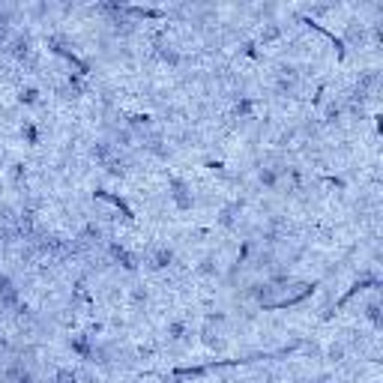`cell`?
Returning <instances> with one entry per match:
<instances>
[{
    "instance_id": "obj_1",
    "label": "cell",
    "mask_w": 383,
    "mask_h": 383,
    "mask_svg": "<svg viewBox=\"0 0 383 383\" xmlns=\"http://www.w3.org/2000/svg\"><path fill=\"white\" fill-rule=\"evenodd\" d=\"M90 159H93L96 165H102L111 177H123V174H126V165H129L126 156L120 153L108 138H99V141L90 144Z\"/></svg>"
},
{
    "instance_id": "obj_2",
    "label": "cell",
    "mask_w": 383,
    "mask_h": 383,
    "mask_svg": "<svg viewBox=\"0 0 383 383\" xmlns=\"http://www.w3.org/2000/svg\"><path fill=\"white\" fill-rule=\"evenodd\" d=\"M174 260H177V251L171 246H168V243H153L147 251H144L141 267L147 272H165V270L174 267Z\"/></svg>"
},
{
    "instance_id": "obj_3",
    "label": "cell",
    "mask_w": 383,
    "mask_h": 383,
    "mask_svg": "<svg viewBox=\"0 0 383 383\" xmlns=\"http://www.w3.org/2000/svg\"><path fill=\"white\" fill-rule=\"evenodd\" d=\"M299 84H303V75H299V69L294 63L275 66V72H272V93L275 96H294L299 90Z\"/></svg>"
},
{
    "instance_id": "obj_4",
    "label": "cell",
    "mask_w": 383,
    "mask_h": 383,
    "mask_svg": "<svg viewBox=\"0 0 383 383\" xmlns=\"http://www.w3.org/2000/svg\"><path fill=\"white\" fill-rule=\"evenodd\" d=\"M0 377H4V383H39L33 365L24 356H9L6 365L0 368Z\"/></svg>"
},
{
    "instance_id": "obj_5",
    "label": "cell",
    "mask_w": 383,
    "mask_h": 383,
    "mask_svg": "<svg viewBox=\"0 0 383 383\" xmlns=\"http://www.w3.org/2000/svg\"><path fill=\"white\" fill-rule=\"evenodd\" d=\"M168 198H171V203L180 210V213H189V210H195V189H192V183H186L183 177H171L168 180Z\"/></svg>"
},
{
    "instance_id": "obj_6",
    "label": "cell",
    "mask_w": 383,
    "mask_h": 383,
    "mask_svg": "<svg viewBox=\"0 0 383 383\" xmlns=\"http://www.w3.org/2000/svg\"><path fill=\"white\" fill-rule=\"evenodd\" d=\"M6 54L15 60V63L21 66H33V60H36V48H33V36L30 33H12V39L6 45Z\"/></svg>"
},
{
    "instance_id": "obj_7",
    "label": "cell",
    "mask_w": 383,
    "mask_h": 383,
    "mask_svg": "<svg viewBox=\"0 0 383 383\" xmlns=\"http://www.w3.org/2000/svg\"><path fill=\"white\" fill-rule=\"evenodd\" d=\"M255 177H258V186L263 192H279V189H284L287 165H282V162H263L258 171H255Z\"/></svg>"
},
{
    "instance_id": "obj_8",
    "label": "cell",
    "mask_w": 383,
    "mask_h": 383,
    "mask_svg": "<svg viewBox=\"0 0 383 383\" xmlns=\"http://www.w3.org/2000/svg\"><path fill=\"white\" fill-rule=\"evenodd\" d=\"M0 308L4 311H21V291L9 272H0Z\"/></svg>"
},
{
    "instance_id": "obj_9",
    "label": "cell",
    "mask_w": 383,
    "mask_h": 383,
    "mask_svg": "<svg viewBox=\"0 0 383 383\" xmlns=\"http://www.w3.org/2000/svg\"><path fill=\"white\" fill-rule=\"evenodd\" d=\"M287 234H291V225H287V219H282V215H270V219L263 222V243H267V249H272L275 243H284Z\"/></svg>"
},
{
    "instance_id": "obj_10",
    "label": "cell",
    "mask_w": 383,
    "mask_h": 383,
    "mask_svg": "<svg viewBox=\"0 0 383 383\" xmlns=\"http://www.w3.org/2000/svg\"><path fill=\"white\" fill-rule=\"evenodd\" d=\"M243 210H246V203L243 201H227L225 207L219 210V215H215V222H219V227H225V231H234V227L239 225V219H243Z\"/></svg>"
},
{
    "instance_id": "obj_11",
    "label": "cell",
    "mask_w": 383,
    "mask_h": 383,
    "mask_svg": "<svg viewBox=\"0 0 383 383\" xmlns=\"http://www.w3.org/2000/svg\"><path fill=\"white\" fill-rule=\"evenodd\" d=\"M368 39H371V27L363 21H351L344 27V45L347 48H365Z\"/></svg>"
},
{
    "instance_id": "obj_12",
    "label": "cell",
    "mask_w": 383,
    "mask_h": 383,
    "mask_svg": "<svg viewBox=\"0 0 383 383\" xmlns=\"http://www.w3.org/2000/svg\"><path fill=\"white\" fill-rule=\"evenodd\" d=\"M108 255H111L120 267L129 270V272H138L141 270V258L135 255V251H129L126 246H120V243H108Z\"/></svg>"
},
{
    "instance_id": "obj_13",
    "label": "cell",
    "mask_w": 383,
    "mask_h": 383,
    "mask_svg": "<svg viewBox=\"0 0 383 383\" xmlns=\"http://www.w3.org/2000/svg\"><path fill=\"white\" fill-rule=\"evenodd\" d=\"M383 306H380V294H377V287L371 291V296L365 299V306H363V318L371 323V329L375 332H380L383 329V311H380Z\"/></svg>"
},
{
    "instance_id": "obj_14",
    "label": "cell",
    "mask_w": 383,
    "mask_h": 383,
    "mask_svg": "<svg viewBox=\"0 0 383 383\" xmlns=\"http://www.w3.org/2000/svg\"><path fill=\"white\" fill-rule=\"evenodd\" d=\"M153 54L162 60V63H168V66H180L183 63V54L177 51V45H171V42H156L153 45Z\"/></svg>"
},
{
    "instance_id": "obj_15",
    "label": "cell",
    "mask_w": 383,
    "mask_h": 383,
    "mask_svg": "<svg viewBox=\"0 0 383 383\" xmlns=\"http://www.w3.org/2000/svg\"><path fill=\"white\" fill-rule=\"evenodd\" d=\"M165 341L168 344H183L189 341V323L186 320H171L165 327Z\"/></svg>"
},
{
    "instance_id": "obj_16",
    "label": "cell",
    "mask_w": 383,
    "mask_h": 383,
    "mask_svg": "<svg viewBox=\"0 0 383 383\" xmlns=\"http://www.w3.org/2000/svg\"><path fill=\"white\" fill-rule=\"evenodd\" d=\"M60 93L66 96V99H81L84 96V75H78V72H69L63 87H60Z\"/></svg>"
},
{
    "instance_id": "obj_17",
    "label": "cell",
    "mask_w": 383,
    "mask_h": 383,
    "mask_svg": "<svg viewBox=\"0 0 383 383\" xmlns=\"http://www.w3.org/2000/svg\"><path fill=\"white\" fill-rule=\"evenodd\" d=\"M255 114V99H249V96H239V102L234 105V117L237 120H251Z\"/></svg>"
},
{
    "instance_id": "obj_18",
    "label": "cell",
    "mask_w": 383,
    "mask_h": 383,
    "mask_svg": "<svg viewBox=\"0 0 383 383\" xmlns=\"http://www.w3.org/2000/svg\"><path fill=\"white\" fill-rule=\"evenodd\" d=\"M341 114H344V99H339V102L329 99L327 108H323V120H327V123H339Z\"/></svg>"
},
{
    "instance_id": "obj_19",
    "label": "cell",
    "mask_w": 383,
    "mask_h": 383,
    "mask_svg": "<svg viewBox=\"0 0 383 383\" xmlns=\"http://www.w3.org/2000/svg\"><path fill=\"white\" fill-rule=\"evenodd\" d=\"M18 105H24V108L39 105V87H33V84H27V87H21V90H18Z\"/></svg>"
},
{
    "instance_id": "obj_20",
    "label": "cell",
    "mask_w": 383,
    "mask_h": 383,
    "mask_svg": "<svg viewBox=\"0 0 383 383\" xmlns=\"http://www.w3.org/2000/svg\"><path fill=\"white\" fill-rule=\"evenodd\" d=\"M21 138H24V144L36 147V144H39V126H36L33 120H24L21 123Z\"/></svg>"
},
{
    "instance_id": "obj_21",
    "label": "cell",
    "mask_w": 383,
    "mask_h": 383,
    "mask_svg": "<svg viewBox=\"0 0 383 383\" xmlns=\"http://www.w3.org/2000/svg\"><path fill=\"white\" fill-rule=\"evenodd\" d=\"M279 36H282V27H279V24H263V30H260V36H258V42L260 45H270V42H275V39H279Z\"/></svg>"
},
{
    "instance_id": "obj_22",
    "label": "cell",
    "mask_w": 383,
    "mask_h": 383,
    "mask_svg": "<svg viewBox=\"0 0 383 383\" xmlns=\"http://www.w3.org/2000/svg\"><path fill=\"white\" fill-rule=\"evenodd\" d=\"M54 383H81V371H75V368H57L54 371Z\"/></svg>"
},
{
    "instance_id": "obj_23",
    "label": "cell",
    "mask_w": 383,
    "mask_h": 383,
    "mask_svg": "<svg viewBox=\"0 0 383 383\" xmlns=\"http://www.w3.org/2000/svg\"><path fill=\"white\" fill-rule=\"evenodd\" d=\"M198 272H201V275H219V258L207 255V258L198 263Z\"/></svg>"
},
{
    "instance_id": "obj_24",
    "label": "cell",
    "mask_w": 383,
    "mask_h": 383,
    "mask_svg": "<svg viewBox=\"0 0 383 383\" xmlns=\"http://www.w3.org/2000/svg\"><path fill=\"white\" fill-rule=\"evenodd\" d=\"M9 177H12V183H15V186H24V183H27V165L15 162L9 168Z\"/></svg>"
},
{
    "instance_id": "obj_25",
    "label": "cell",
    "mask_w": 383,
    "mask_h": 383,
    "mask_svg": "<svg viewBox=\"0 0 383 383\" xmlns=\"http://www.w3.org/2000/svg\"><path fill=\"white\" fill-rule=\"evenodd\" d=\"M147 299H150V294H147V287L144 284L132 287V306H147Z\"/></svg>"
},
{
    "instance_id": "obj_26",
    "label": "cell",
    "mask_w": 383,
    "mask_h": 383,
    "mask_svg": "<svg viewBox=\"0 0 383 383\" xmlns=\"http://www.w3.org/2000/svg\"><path fill=\"white\" fill-rule=\"evenodd\" d=\"M9 39H12V24H6V21H0V51H6V45H9Z\"/></svg>"
},
{
    "instance_id": "obj_27",
    "label": "cell",
    "mask_w": 383,
    "mask_h": 383,
    "mask_svg": "<svg viewBox=\"0 0 383 383\" xmlns=\"http://www.w3.org/2000/svg\"><path fill=\"white\" fill-rule=\"evenodd\" d=\"M0 318H4V308H0Z\"/></svg>"
},
{
    "instance_id": "obj_28",
    "label": "cell",
    "mask_w": 383,
    "mask_h": 383,
    "mask_svg": "<svg viewBox=\"0 0 383 383\" xmlns=\"http://www.w3.org/2000/svg\"><path fill=\"white\" fill-rule=\"evenodd\" d=\"M323 383H329V380H323Z\"/></svg>"
}]
</instances>
